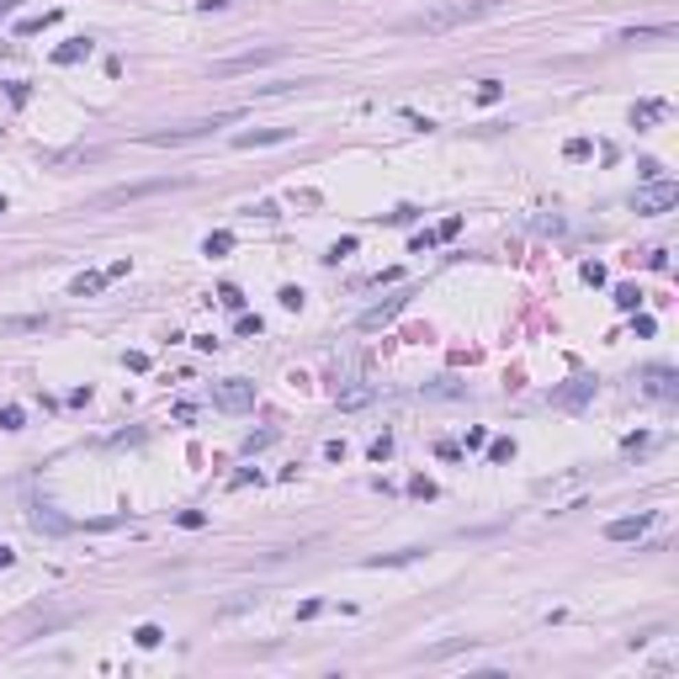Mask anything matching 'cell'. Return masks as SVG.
I'll use <instances>...</instances> for the list:
<instances>
[{
	"instance_id": "7",
	"label": "cell",
	"mask_w": 679,
	"mask_h": 679,
	"mask_svg": "<svg viewBox=\"0 0 679 679\" xmlns=\"http://www.w3.org/2000/svg\"><path fill=\"white\" fill-rule=\"evenodd\" d=\"M276 59H287V48H255V53H239V59L213 64V75H244V69H260V64H276Z\"/></svg>"
},
{
	"instance_id": "15",
	"label": "cell",
	"mask_w": 679,
	"mask_h": 679,
	"mask_svg": "<svg viewBox=\"0 0 679 679\" xmlns=\"http://www.w3.org/2000/svg\"><path fill=\"white\" fill-rule=\"evenodd\" d=\"M91 53H96L91 38H69L64 48H53V64H80V59H91Z\"/></svg>"
},
{
	"instance_id": "9",
	"label": "cell",
	"mask_w": 679,
	"mask_h": 679,
	"mask_svg": "<svg viewBox=\"0 0 679 679\" xmlns=\"http://www.w3.org/2000/svg\"><path fill=\"white\" fill-rule=\"evenodd\" d=\"M589 398H595V377H573L568 388H558V393H552V403H558V409H579V403H589Z\"/></svg>"
},
{
	"instance_id": "48",
	"label": "cell",
	"mask_w": 679,
	"mask_h": 679,
	"mask_svg": "<svg viewBox=\"0 0 679 679\" xmlns=\"http://www.w3.org/2000/svg\"><path fill=\"white\" fill-rule=\"evenodd\" d=\"M250 483H260L255 467H244V473H234V488H250Z\"/></svg>"
},
{
	"instance_id": "42",
	"label": "cell",
	"mask_w": 679,
	"mask_h": 679,
	"mask_svg": "<svg viewBox=\"0 0 679 679\" xmlns=\"http://www.w3.org/2000/svg\"><path fill=\"white\" fill-rule=\"evenodd\" d=\"M271 440H276V430H260V436L244 440V451H260V446H271Z\"/></svg>"
},
{
	"instance_id": "5",
	"label": "cell",
	"mask_w": 679,
	"mask_h": 679,
	"mask_svg": "<svg viewBox=\"0 0 679 679\" xmlns=\"http://www.w3.org/2000/svg\"><path fill=\"white\" fill-rule=\"evenodd\" d=\"M669 207H679V186L674 180H647L637 191V213H647V218H658V213H669Z\"/></svg>"
},
{
	"instance_id": "8",
	"label": "cell",
	"mask_w": 679,
	"mask_h": 679,
	"mask_svg": "<svg viewBox=\"0 0 679 679\" xmlns=\"http://www.w3.org/2000/svg\"><path fill=\"white\" fill-rule=\"evenodd\" d=\"M647 525H653V515H621V520L605 525V536H610V541H642V536H647Z\"/></svg>"
},
{
	"instance_id": "17",
	"label": "cell",
	"mask_w": 679,
	"mask_h": 679,
	"mask_svg": "<svg viewBox=\"0 0 679 679\" xmlns=\"http://www.w3.org/2000/svg\"><path fill=\"white\" fill-rule=\"evenodd\" d=\"M663 112H669L663 101H637V106H632V128H653Z\"/></svg>"
},
{
	"instance_id": "1",
	"label": "cell",
	"mask_w": 679,
	"mask_h": 679,
	"mask_svg": "<svg viewBox=\"0 0 679 679\" xmlns=\"http://www.w3.org/2000/svg\"><path fill=\"white\" fill-rule=\"evenodd\" d=\"M499 11V0H446V5H425L414 16L398 21V32H425V38H440V32H457V27H473V21H488Z\"/></svg>"
},
{
	"instance_id": "2",
	"label": "cell",
	"mask_w": 679,
	"mask_h": 679,
	"mask_svg": "<svg viewBox=\"0 0 679 679\" xmlns=\"http://www.w3.org/2000/svg\"><path fill=\"white\" fill-rule=\"evenodd\" d=\"M191 186V176H160V180H133V186H112L101 191L91 207H128V202H143V197H165V191H180Z\"/></svg>"
},
{
	"instance_id": "46",
	"label": "cell",
	"mask_w": 679,
	"mask_h": 679,
	"mask_svg": "<svg viewBox=\"0 0 679 679\" xmlns=\"http://www.w3.org/2000/svg\"><path fill=\"white\" fill-rule=\"evenodd\" d=\"M647 446H653L647 436H626V457H637V451H647Z\"/></svg>"
},
{
	"instance_id": "51",
	"label": "cell",
	"mask_w": 679,
	"mask_h": 679,
	"mask_svg": "<svg viewBox=\"0 0 679 679\" xmlns=\"http://www.w3.org/2000/svg\"><path fill=\"white\" fill-rule=\"evenodd\" d=\"M0 213H5V197H0Z\"/></svg>"
},
{
	"instance_id": "16",
	"label": "cell",
	"mask_w": 679,
	"mask_h": 679,
	"mask_svg": "<svg viewBox=\"0 0 679 679\" xmlns=\"http://www.w3.org/2000/svg\"><path fill=\"white\" fill-rule=\"evenodd\" d=\"M106 281H112L106 271H80V276L69 281V292H75V298H96V292L106 287Z\"/></svg>"
},
{
	"instance_id": "36",
	"label": "cell",
	"mask_w": 679,
	"mask_h": 679,
	"mask_svg": "<svg viewBox=\"0 0 679 679\" xmlns=\"http://www.w3.org/2000/svg\"><path fill=\"white\" fill-rule=\"evenodd\" d=\"M0 430H21V409H16V403L0 409Z\"/></svg>"
},
{
	"instance_id": "27",
	"label": "cell",
	"mask_w": 679,
	"mask_h": 679,
	"mask_svg": "<svg viewBox=\"0 0 679 679\" xmlns=\"http://www.w3.org/2000/svg\"><path fill=\"white\" fill-rule=\"evenodd\" d=\"M562 154H568V160H589L595 143H589V139H568V143H562Z\"/></svg>"
},
{
	"instance_id": "18",
	"label": "cell",
	"mask_w": 679,
	"mask_h": 679,
	"mask_svg": "<svg viewBox=\"0 0 679 679\" xmlns=\"http://www.w3.org/2000/svg\"><path fill=\"white\" fill-rule=\"evenodd\" d=\"M372 398H377V393H372L366 382H356V388H345V393H335V403H340V409H366Z\"/></svg>"
},
{
	"instance_id": "10",
	"label": "cell",
	"mask_w": 679,
	"mask_h": 679,
	"mask_svg": "<svg viewBox=\"0 0 679 679\" xmlns=\"http://www.w3.org/2000/svg\"><path fill=\"white\" fill-rule=\"evenodd\" d=\"M43 165H48V170H64V165H96L101 160V149H53V154H38Z\"/></svg>"
},
{
	"instance_id": "25",
	"label": "cell",
	"mask_w": 679,
	"mask_h": 679,
	"mask_svg": "<svg viewBox=\"0 0 679 679\" xmlns=\"http://www.w3.org/2000/svg\"><path fill=\"white\" fill-rule=\"evenodd\" d=\"M133 642H139V647H160V642H165V632L154 626V621H143L139 632H133Z\"/></svg>"
},
{
	"instance_id": "37",
	"label": "cell",
	"mask_w": 679,
	"mask_h": 679,
	"mask_svg": "<svg viewBox=\"0 0 679 679\" xmlns=\"http://www.w3.org/2000/svg\"><path fill=\"white\" fill-rule=\"evenodd\" d=\"M122 366H128V372H149V350H128Z\"/></svg>"
},
{
	"instance_id": "23",
	"label": "cell",
	"mask_w": 679,
	"mask_h": 679,
	"mask_svg": "<svg viewBox=\"0 0 679 679\" xmlns=\"http://www.w3.org/2000/svg\"><path fill=\"white\" fill-rule=\"evenodd\" d=\"M637 302H642V292L632 287V281H621V287H616V308H626V313H637Z\"/></svg>"
},
{
	"instance_id": "24",
	"label": "cell",
	"mask_w": 679,
	"mask_h": 679,
	"mask_svg": "<svg viewBox=\"0 0 679 679\" xmlns=\"http://www.w3.org/2000/svg\"><path fill=\"white\" fill-rule=\"evenodd\" d=\"M483 451H488V462H510V457H515V440H510V436H499V440H488Z\"/></svg>"
},
{
	"instance_id": "6",
	"label": "cell",
	"mask_w": 679,
	"mask_h": 679,
	"mask_svg": "<svg viewBox=\"0 0 679 679\" xmlns=\"http://www.w3.org/2000/svg\"><path fill=\"white\" fill-rule=\"evenodd\" d=\"M409 298H420V292H414V287H403V292H393L388 302L366 308V313H361V329H382V324H393V319L403 313V308H409Z\"/></svg>"
},
{
	"instance_id": "30",
	"label": "cell",
	"mask_w": 679,
	"mask_h": 679,
	"mask_svg": "<svg viewBox=\"0 0 679 679\" xmlns=\"http://www.w3.org/2000/svg\"><path fill=\"white\" fill-rule=\"evenodd\" d=\"M366 457H372V462H388V457H393V436H377L372 446H366Z\"/></svg>"
},
{
	"instance_id": "39",
	"label": "cell",
	"mask_w": 679,
	"mask_h": 679,
	"mask_svg": "<svg viewBox=\"0 0 679 679\" xmlns=\"http://www.w3.org/2000/svg\"><path fill=\"white\" fill-rule=\"evenodd\" d=\"M180 525H186V531H202V525H207V515H202V510H180Z\"/></svg>"
},
{
	"instance_id": "41",
	"label": "cell",
	"mask_w": 679,
	"mask_h": 679,
	"mask_svg": "<svg viewBox=\"0 0 679 679\" xmlns=\"http://www.w3.org/2000/svg\"><path fill=\"white\" fill-rule=\"evenodd\" d=\"M414 218H420L414 207H393V213H382V223H414Z\"/></svg>"
},
{
	"instance_id": "44",
	"label": "cell",
	"mask_w": 679,
	"mask_h": 679,
	"mask_svg": "<svg viewBox=\"0 0 679 679\" xmlns=\"http://www.w3.org/2000/svg\"><path fill=\"white\" fill-rule=\"evenodd\" d=\"M319 610H324V599H302V605H298V621H313Z\"/></svg>"
},
{
	"instance_id": "3",
	"label": "cell",
	"mask_w": 679,
	"mask_h": 679,
	"mask_svg": "<svg viewBox=\"0 0 679 679\" xmlns=\"http://www.w3.org/2000/svg\"><path fill=\"white\" fill-rule=\"evenodd\" d=\"M244 112H213V117H191V122H176V128H154V133H143V143H186V139H202V133H213V128H228V122H239Z\"/></svg>"
},
{
	"instance_id": "29",
	"label": "cell",
	"mask_w": 679,
	"mask_h": 679,
	"mask_svg": "<svg viewBox=\"0 0 679 679\" xmlns=\"http://www.w3.org/2000/svg\"><path fill=\"white\" fill-rule=\"evenodd\" d=\"M436 228H425V234H414V239H409V255H425V250H436Z\"/></svg>"
},
{
	"instance_id": "26",
	"label": "cell",
	"mask_w": 679,
	"mask_h": 679,
	"mask_svg": "<svg viewBox=\"0 0 679 679\" xmlns=\"http://www.w3.org/2000/svg\"><path fill=\"white\" fill-rule=\"evenodd\" d=\"M579 276L589 281V287H605V281H610V271H605L599 260H584V265H579Z\"/></svg>"
},
{
	"instance_id": "40",
	"label": "cell",
	"mask_w": 679,
	"mask_h": 679,
	"mask_svg": "<svg viewBox=\"0 0 679 679\" xmlns=\"http://www.w3.org/2000/svg\"><path fill=\"white\" fill-rule=\"evenodd\" d=\"M345 255H356V239H340V244H335V250H329V255H324V260H329V265H340V260H345Z\"/></svg>"
},
{
	"instance_id": "50",
	"label": "cell",
	"mask_w": 679,
	"mask_h": 679,
	"mask_svg": "<svg viewBox=\"0 0 679 679\" xmlns=\"http://www.w3.org/2000/svg\"><path fill=\"white\" fill-rule=\"evenodd\" d=\"M21 0H0V16H11V11H16Z\"/></svg>"
},
{
	"instance_id": "49",
	"label": "cell",
	"mask_w": 679,
	"mask_h": 679,
	"mask_svg": "<svg viewBox=\"0 0 679 679\" xmlns=\"http://www.w3.org/2000/svg\"><path fill=\"white\" fill-rule=\"evenodd\" d=\"M11 562H16V552H11V547H0V568H11Z\"/></svg>"
},
{
	"instance_id": "4",
	"label": "cell",
	"mask_w": 679,
	"mask_h": 679,
	"mask_svg": "<svg viewBox=\"0 0 679 679\" xmlns=\"http://www.w3.org/2000/svg\"><path fill=\"white\" fill-rule=\"evenodd\" d=\"M213 403L228 409V414H244V409H255V382H244V377L213 382Z\"/></svg>"
},
{
	"instance_id": "34",
	"label": "cell",
	"mask_w": 679,
	"mask_h": 679,
	"mask_svg": "<svg viewBox=\"0 0 679 679\" xmlns=\"http://www.w3.org/2000/svg\"><path fill=\"white\" fill-rule=\"evenodd\" d=\"M409 494H414V499H436V483L420 473V478H409Z\"/></svg>"
},
{
	"instance_id": "43",
	"label": "cell",
	"mask_w": 679,
	"mask_h": 679,
	"mask_svg": "<svg viewBox=\"0 0 679 679\" xmlns=\"http://www.w3.org/2000/svg\"><path fill=\"white\" fill-rule=\"evenodd\" d=\"M436 457H446V462H462V446H457V440H440V446H436Z\"/></svg>"
},
{
	"instance_id": "12",
	"label": "cell",
	"mask_w": 679,
	"mask_h": 679,
	"mask_svg": "<svg viewBox=\"0 0 679 679\" xmlns=\"http://www.w3.org/2000/svg\"><path fill=\"white\" fill-rule=\"evenodd\" d=\"M642 382H647L653 398H674V393H679V377L669 372V366H647V377H642Z\"/></svg>"
},
{
	"instance_id": "31",
	"label": "cell",
	"mask_w": 679,
	"mask_h": 679,
	"mask_svg": "<svg viewBox=\"0 0 679 679\" xmlns=\"http://www.w3.org/2000/svg\"><path fill=\"white\" fill-rule=\"evenodd\" d=\"M5 96H11V106H27V101H32V85H27V80H11V85H5Z\"/></svg>"
},
{
	"instance_id": "21",
	"label": "cell",
	"mask_w": 679,
	"mask_h": 679,
	"mask_svg": "<svg viewBox=\"0 0 679 679\" xmlns=\"http://www.w3.org/2000/svg\"><path fill=\"white\" fill-rule=\"evenodd\" d=\"M59 16H64V11H43V16H21V21H16V32H21V38H32V32H43V27H53Z\"/></svg>"
},
{
	"instance_id": "38",
	"label": "cell",
	"mask_w": 679,
	"mask_h": 679,
	"mask_svg": "<svg viewBox=\"0 0 679 679\" xmlns=\"http://www.w3.org/2000/svg\"><path fill=\"white\" fill-rule=\"evenodd\" d=\"M483 446H488V430H483V425H473V430H467V446H462V451H483Z\"/></svg>"
},
{
	"instance_id": "19",
	"label": "cell",
	"mask_w": 679,
	"mask_h": 679,
	"mask_svg": "<svg viewBox=\"0 0 679 679\" xmlns=\"http://www.w3.org/2000/svg\"><path fill=\"white\" fill-rule=\"evenodd\" d=\"M679 27L674 21H663V27H626V32H621V43H642V38H674Z\"/></svg>"
},
{
	"instance_id": "28",
	"label": "cell",
	"mask_w": 679,
	"mask_h": 679,
	"mask_svg": "<svg viewBox=\"0 0 679 679\" xmlns=\"http://www.w3.org/2000/svg\"><path fill=\"white\" fill-rule=\"evenodd\" d=\"M276 298H281V308H292V313H298L302 302H308V292H302V287H281Z\"/></svg>"
},
{
	"instance_id": "47",
	"label": "cell",
	"mask_w": 679,
	"mask_h": 679,
	"mask_svg": "<svg viewBox=\"0 0 679 679\" xmlns=\"http://www.w3.org/2000/svg\"><path fill=\"white\" fill-rule=\"evenodd\" d=\"M647 265H653V271H669V250H647Z\"/></svg>"
},
{
	"instance_id": "35",
	"label": "cell",
	"mask_w": 679,
	"mask_h": 679,
	"mask_svg": "<svg viewBox=\"0 0 679 679\" xmlns=\"http://www.w3.org/2000/svg\"><path fill=\"white\" fill-rule=\"evenodd\" d=\"M457 234H462V218H457V213L436 223V239H457Z\"/></svg>"
},
{
	"instance_id": "14",
	"label": "cell",
	"mask_w": 679,
	"mask_h": 679,
	"mask_svg": "<svg viewBox=\"0 0 679 679\" xmlns=\"http://www.w3.org/2000/svg\"><path fill=\"white\" fill-rule=\"evenodd\" d=\"M32 525H38V531H48V536H64V531H75V520L53 515L48 504H38V510H32Z\"/></svg>"
},
{
	"instance_id": "11",
	"label": "cell",
	"mask_w": 679,
	"mask_h": 679,
	"mask_svg": "<svg viewBox=\"0 0 679 679\" xmlns=\"http://www.w3.org/2000/svg\"><path fill=\"white\" fill-rule=\"evenodd\" d=\"M292 128H250V133H234V149H260V143H287Z\"/></svg>"
},
{
	"instance_id": "33",
	"label": "cell",
	"mask_w": 679,
	"mask_h": 679,
	"mask_svg": "<svg viewBox=\"0 0 679 679\" xmlns=\"http://www.w3.org/2000/svg\"><path fill=\"white\" fill-rule=\"evenodd\" d=\"M234 329L250 340V335H260V329H265V319H260V313H239V324H234Z\"/></svg>"
},
{
	"instance_id": "13",
	"label": "cell",
	"mask_w": 679,
	"mask_h": 679,
	"mask_svg": "<svg viewBox=\"0 0 679 679\" xmlns=\"http://www.w3.org/2000/svg\"><path fill=\"white\" fill-rule=\"evenodd\" d=\"M48 313H16V319H0V335H38V329H48Z\"/></svg>"
},
{
	"instance_id": "22",
	"label": "cell",
	"mask_w": 679,
	"mask_h": 679,
	"mask_svg": "<svg viewBox=\"0 0 679 679\" xmlns=\"http://www.w3.org/2000/svg\"><path fill=\"white\" fill-rule=\"evenodd\" d=\"M218 302L228 308V313H244V292L234 287V281H223V287H218Z\"/></svg>"
},
{
	"instance_id": "32",
	"label": "cell",
	"mask_w": 679,
	"mask_h": 679,
	"mask_svg": "<svg viewBox=\"0 0 679 679\" xmlns=\"http://www.w3.org/2000/svg\"><path fill=\"white\" fill-rule=\"evenodd\" d=\"M499 96H504V85H499V80H483V85H478V106H494Z\"/></svg>"
},
{
	"instance_id": "20",
	"label": "cell",
	"mask_w": 679,
	"mask_h": 679,
	"mask_svg": "<svg viewBox=\"0 0 679 679\" xmlns=\"http://www.w3.org/2000/svg\"><path fill=\"white\" fill-rule=\"evenodd\" d=\"M228 250H234V234H228V228H218V234H207V244H202V255H213V260H223Z\"/></svg>"
},
{
	"instance_id": "45",
	"label": "cell",
	"mask_w": 679,
	"mask_h": 679,
	"mask_svg": "<svg viewBox=\"0 0 679 679\" xmlns=\"http://www.w3.org/2000/svg\"><path fill=\"white\" fill-rule=\"evenodd\" d=\"M632 329H637V335H642V340H653V329H658V324H653V319H647V313H637V319H632Z\"/></svg>"
}]
</instances>
